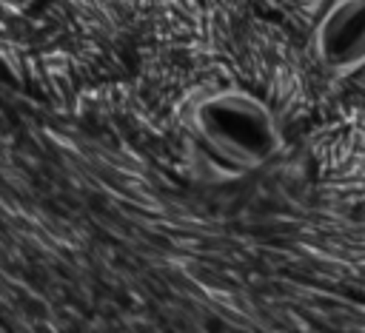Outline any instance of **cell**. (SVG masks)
Listing matches in <instances>:
<instances>
[{"label": "cell", "instance_id": "1", "mask_svg": "<svg viewBox=\"0 0 365 333\" xmlns=\"http://www.w3.org/2000/svg\"><path fill=\"white\" fill-rule=\"evenodd\" d=\"M188 122L202 148L240 174L265 168L285 148V134L271 105L237 85L197 97Z\"/></svg>", "mask_w": 365, "mask_h": 333}, {"label": "cell", "instance_id": "2", "mask_svg": "<svg viewBox=\"0 0 365 333\" xmlns=\"http://www.w3.org/2000/svg\"><path fill=\"white\" fill-rule=\"evenodd\" d=\"M314 57L322 71L351 77L365 68V0H331L314 26Z\"/></svg>", "mask_w": 365, "mask_h": 333}, {"label": "cell", "instance_id": "3", "mask_svg": "<svg viewBox=\"0 0 365 333\" xmlns=\"http://www.w3.org/2000/svg\"><path fill=\"white\" fill-rule=\"evenodd\" d=\"M37 0H0V6L3 9H9V11H14V14H20V11H26V9H31Z\"/></svg>", "mask_w": 365, "mask_h": 333}]
</instances>
